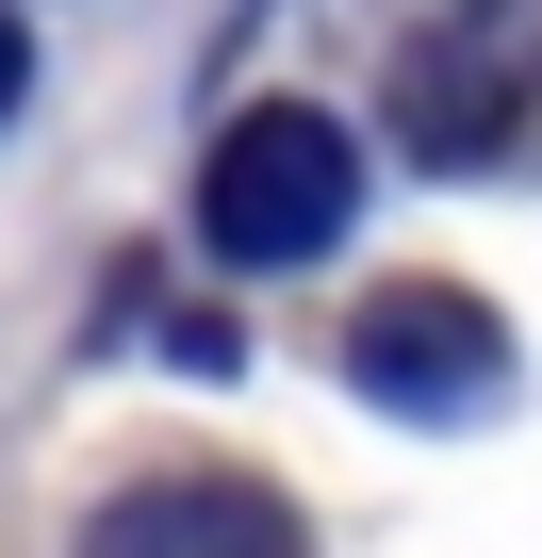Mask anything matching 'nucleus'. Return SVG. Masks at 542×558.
<instances>
[{
	"mask_svg": "<svg viewBox=\"0 0 542 558\" xmlns=\"http://www.w3.org/2000/svg\"><path fill=\"white\" fill-rule=\"evenodd\" d=\"M395 148L444 165V181L542 148V0H460L444 34H411V66H395Z\"/></svg>",
	"mask_w": 542,
	"mask_h": 558,
	"instance_id": "obj_1",
	"label": "nucleus"
},
{
	"mask_svg": "<svg viewBox=\"0 0 542 558\" xmlns=\"http://www.w3.org/2000/svg\"><path fill=\"white\" fill-rule=\"evenodd\" d=\"M346 197H362L346 116L263 99V116H230L214 165H197V246H214V263H313V246L346 230Z\"/></svg>",
	"mask_w": 542,
	"mask_h": 558,
	"instance_id": "obj_2",
	"label": "nucleus"
},
{
	"mask_svg": "<svg viewBox=\"0 0 542 558\" xmlns=\"http://www.w3.org/2000/svg\"><path fill=\"white\" fill-rule=\"evenodd\" d=\"M346 395H378L411 427H460V411L509 395V329L460 296V279H395V296L346 313Z\"/></svg>",
	"mask_w": 542,
	"mask_h": 558,
	"instance_id": "obj_3",
	"label": "nucleus"
},
{
	"mask_svg": "<svg viewBox=\"0 0 542 558\" xmlns=\"http://www.w3.org/2000/svg\"><path fill=\"white\" fill-rule=\"evenodd\" d=\"M83 558H313L280 493H246V476H148L83 525Z\"/></svg>",
	"mask_w": 542,
	"mask_h": 558,
	"instance_id": "obj_4",
	"label": "nucleus"
},
{
	"mask_svg": "<svg viewBox=\"0 0 542 558\" xmlns=\"http://www.w3.org/2000/svg\"><path fill=\"white\" fill-rule=\"evenodd\" d=\"M17 83H34V50H17V17H0V116H17Z\"/></svg>",
	"mask_w": 542,
	"mask_h": 558,
	"instance_id": "obj_5",
	"label": "nucleus"
}]
</instances>
